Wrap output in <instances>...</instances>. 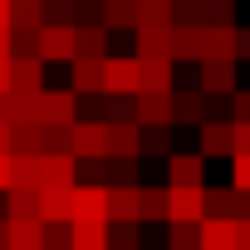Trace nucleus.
<instances>
[{"mask_svg":"<svg viewBox=\"0 0 250 250\" xmlns=\"http://www.w3.org/2000/svg\"><path fill=\"white\" fill-rule=\"evenodd\" d=\"M44 25H49V10H44V0H15L10 30H20V35H40Z\"/></svg>","mask_w":250,"mask_h":250,"instance_id":"nucleus-21","label":"nucleus"},{"mask_svg":"<svg viewBox=\"0 0 250 250\" xmlns=\"http://www.w3.org/2000/svg\"><path fill=\"white\" fill-rule=\"evenodd\" d=\"M0 250H10V221L0 216Z\"/></svg>","mask_w":250,"mask_h":250,"instance_id":"nucleus-50","label":"nucleus"},{"mask_svg":"<svg viewBox=\"0 0 250 250\" xmlns=\"http://www.w3.org/2000/svg\"><path fill=\"white\" fill-rule=\"evenodd\" d=\"M230 123H250V88L230 93Z\"/></svg>","mask_w":250,"mask_h":250,"instance_id":"nucleus-41","label":"nucleus"},{"mask_svg":"<svg viewBox=\"0 0 250 250\" xmlns=\"http://www.w3.org/2000/svg\"><path fill=\"white\" fill-rule=\"evenodd\" d=\"M206 59V25H177L172 64H201Z\"/></svg>","mask_w":250,"mask_h":250,"instance_id":"nucleus-12","label":"nucleus"},{"mask_svg":"<svg viewBox=\"0 0 250 250\" xmlns=\"http://www.w3.org/2000/svg\"><path fill=\"white\" fill-rule=\"evenodd\" d=\"M206 25H235V0H206Z\"/></svg>","mask_w":250,"mask_h":250,"instance_id":"nucleus-39","label":"nucleus"},{"mask_svg":"<svg viewBox=\"0 0 250 250\" xmlns=\"http://www.w3.org/2000/svg\"><path fill=\"white\" fill-rule=\"evenodd\" d=\"M201 250H235V221L206 216L201 221Z\"/></svg>","mask_w":250,"mask_h":250,"instance_id":"nucleus-22","label":"nucleus"},{"mask_svg":"<svg viewBox=\"0 0 250 250\" xmlns=\"http://www.w3.org/2000/svg\"><path fill=\"white\" fill-rule=\"evenodd\" d=\"M206 157L201 152H172L167 157V187H201Z\"/></svg>","mask_w":250,"mask_h":250,"instance_id":"nucleus-13","label":"nucleus"},{"mask_svg":"<svg viewBox=\"0 0 250 250\" xmlns=\"http://www.w3.org/2000/svg\"><path fill=\"white\" fill-rule=\"evenodd\" d=\"M79 187V157H44V187L40 191H74Z\"/></svg>","mask_w":250,"mask_h":250,"instance_id":"nucleus-18","label":"nucleus"},{"mask_svg":"<svg viewBox=\"0 0 250 250\" xmlns=\"http://www.w3.org/2000/svg\"><path fill=\"white\" fill-rule=\"evenodd\" d=\"M196 152L201 157H235V123L230 118H206L196 128Z\"/></svg>","mask_w":250,"mask_h":250,"instance_id":"nucleus-4","label":"nucleus"},{"mask_svg":"<svg viewBox=\"0 0 250 250\" xmlns=\"http://www.w3.org/2000/svg\"><path fill=\"white\" fill-rule=\"evenodd\" d=\"M103 182L108 187H143L138 182V157H108L103 162Z\"/></svg>","mask_w":250,"mask_h":250,"instance_id":"nucleus-28","label":"nucleus"},{"mask_svg":"<svg viewBox=\"0 0 250 250\" xmlns=\"http://www.w3.org/2000/svg\"><path fill=\"white\" fill-rule=\"evenodd\" d=\"M69 69H74L69 88H74L79 98H98V93H103V59H74Z\"/></svg>","mask_w":250,"mask_h":250,"instance_id":"nucleus-17","label":"nucleus"},{"mask_svg":"<svg viewBox=\"0 0 250 250\" xmlns=\"http://www.w3.org/2000/svg\"><path fill=\"white\" fill-rule=\"evenodd\" d=\"M211 118L201 88H172V128H201Z\"/></svg>","mask_w":250,"mask_h":250,"instance_id":"nucleus-8","label":"nucleus"},{"mask_svg":"<svg viewBox=\"0 0 250 250\" xmlns=\"http://www.w3.org/2000/svg\"><path fill=\"white\" fill-rule=\"evenodd\" d=\"M40 59H44V64H74V59H79L74 25H44V30H40Z\"/></svg>","mask_w":250,"mask_h":250,"instance_id":"nucleus-6","label":"nucleus"},{"mask_svg":"<svg viewBox=\"0 0 250 250\" xmlns=\"http://www.w3.org/2000/svg\"><path fill=\"white\" fill-rule=\"evenodd\" d=\"M143 25H177L172 20V0H138V30Z\"/></svg>","mask_w":250,"mask_h":250,"instance_id":"nucleus-31","label":"nucleus"},{"mask_svg":"<svg viewBox=\"0 0 250 250\" xmlns=\"http://www.w3.org/2000/svg\"><path fill=\"white\" fill-rule=\"evenodd\" d=\"M15 187H30V191H40V187H44V152L15 157Z\"/></svg>","mask_w":250,"mask_h":250,"instance_id":"nucleus-29","label":"nucleus"},{"mask_svg":"<svg viewBox=\"0 0 250 250\" xmlns=\"http://www.w3.org/2000/svg\"><path fill=\"white\" fill-rule=\"evenodd\" d=\"M10 15H15V0H0V30H10Z\"/></svg>","mask_w":250,"mask_h":250,"instance_id":"nucleus-49","label":"nucleus"},{"mask_svg":"<svg viewBox=\"0 0 250 250\" xmlns=\"http://www.w3.org/2000/svg\"><path fill=\"white\" fill-rule=\"evenodd\" d=\"M10 93H44V59L40 54H15V83Z\"/></svg>","mask_w":250,"mask_h":250,"instance_id":"nucleus-16","label":"nucleus"},{"mask_svg":"<svg viewBox=\"0 0 250 250\" xmlns=\"http://www.w3.org/2000/svg\"><path fill=\"white\" fill-rule=\"evenodd\" d=\"M143 152L147 157H172V128H143Z\"/></svg>","mask_w":250,"mask_h":250,"instance_id":"nucleus-34","label":"nucleus"},{"mask_svg":"<svg viewBox=\"0 0 250 250\" xmlns=\"http://www.w3.org/2000/svg\"><path fill=\"white\" fill-rule=\"evenodd\" d=\"M40 221H74V191H40Z\"/></svg>","mask_w":250,"mask_h":250,"instance_id":"nucleus-23","label":"nucleus"},{"mask_svg":"<svg viewBox=\"0 0 250 250\" xmlns=\"http://www.w3.org/2000/svg\"><path fill=\"white\" fill-rule=\"evenodd\" d=\"M44 250H74V221L44 226Z\"/></svg>","mask_w":250,"mask_h":250,"instance_id":"nucleus-37","label":"nucleus"},{"mask_svg":"<svg viewBox=\"0 0 250 250\" xmlns=\"http://www.w3.org/2000/svg\"><path fill=\"white\" fill-rule=\"evenodd\" d=\"M143 59V93H172L177 88V64L167 54H138Z\"/></svg>","mask_w":250,"mask_h":250,"instance_id":"nucleus-9","label":"nucleus"},{"mask_svg":"<svg viewBox=\"0 0 250 250\" xmlns=\"http://www.w3.org/2000/svg\"><path fill=\"white\" fill-rule=\"evenodd\" d=\"M230 187L235 191H250V152H235L230 157Z\"/></svg>","mask_w":250,"mask_h":250,"instance_id":"nucleus-40","label":"nucleus"},{"mask_svg":"<svg viewBox=\"0 0 250 250\" xmlns=\"http://www.w3.org/2000/svg\"><path fill=\"white\" fill-rule=\"evenodd\" d=\"M235 152H250V123H235Z\"/></svg>","mask_w":250,"mask_h":250,"instance_id":"nucleus-45","label":"nucleus"},{"mask_svg":"<svg viewBox=\"0 0 250 250\" xmlns=\"http://www.w3.org/2000/svg\"><path fill=\"white\" fill-rule=\"evenodd\" d=\"M167 250H201V226H172V245Z\"/></svg>","mask_w":250,"mask_h":250,"instance_id":"nucleus-38","label":"nucleus"},{"mask_svg":"<svg viewBox=\"0 0 250 250\" xmlns=\"http://www.w3.org/2000/svg\"><path fill=\"white\" fill-rule=\"evenodd\" d=\"M108 221H143V187H108Z\"/></svg>","mask_w":250,"mask_h":250,"instance_id":"nucleus-15","label":"nucleus"},{"mask_svg":"<svg viewBox=\"0 0 250 250\" xmlns=\"http://www.w3.org/2000/svg\"><path fill=\"white\" fill-rule=\"evenodd\" d=\"M138 226L143 221H108V245L113 250H143L138 245Z\"/></svg>","mask_w":250,"mask_h":250,"instance_id":"nucleus-32","label":"nucleus"},{"mask_svg":"<svg viewBox=\"0 0 250 250\" xmlns=\"http://www.w3.org/2000/svg\"><path fill=\"white\" fill-rule=\"evenodd\" d=\"M74 157H79V162L108 157V123H103V118H79V123H74Z\"/></svg>","mask_w":250,"mask_h":250,"instance_id":"nucleus-7","label":"nucleus"},{"mask_svg":"<svg viewBox=\"0 0 250 250\" xmlns=\"http://www.w3.org/2000/svg\"><path fill=\"white\" fill-rule=\"evenodd\" d=\"M5 221H10V216H5ZM10 250H44V221L15 216V221H10Z\"/></svg>","mask_w":250,"mask_h":250,"instance_id":"nucleus-20","label":"nucleus"},{"mask_svg":"<svg viewBox=\"0 0 250 250\" xmlns=\"http://www.w3.org/2000/svg\"><path fill=\"white\" fill-rule=\"evenodd\" d=\"M235 250H250V216L235 221Z\"/></svg>","mask_w":250,"mask_h":250,"instance_id":"nucleus-44","label":"nucleus"},{"mask_svg":"<svg viewBox=\"0 0 250 250\" xmlns=\"http://www.w3.org/2000/svg\"><path fill=\"white\" fill-rule=\"evenodd\" d=\"M103 93L138 98L143 93V59L138 54H108L103 59Z\"/></svg>","mask_w":250,"mask_h":250,"instance_id":"nucleus-1","label":"nucleus"},{"mask_svg":"<svg viewBox=\"0 0 250 250\" xmlns=\"http://www.w3.org/2000/svg\"><path fill=\"white\" fill-rule=\"evenodd\" d=\"M143 221H167V187H143Z\"/></svg>","mask_w":250,"mask_h":250,"instance_id":"nucleus-35","label":"nucleus"},{"mask_svg":"<svg viewBox=\"0 0 250 250\" xmlns=\"http://www.w3.org/2000/svg\"><path fill=\"white\" fill-rule=\"evenodd\" d=\"M235 64L240 59H201L196 64V88L206 98H230L235 93Z\"/></svg>","mask_w":250,"mask_h":250,"instance_id":"nucleus-3","label":"nucleus"},{"mask_svg":"<svg viewBox=\"0 0 250 250\" xmlns=\"http://www.w3.org/2000/svg\"><path fill=\"white\" fill-rule=\"evenodd\" d=\"M74 40H79V59H108L113 30H108V25H79Z\"/></svg>","mask_w":250,"mask_h":250,"instance_id":"nucleus-19","label":"nucleus"},{"mask_svg":"<svg viewBox=\"0 0 250 250\" xmlns=\"http://www.w3.org/2000/svg\"><path fill=\"white\" fill-rule=\"evenodd\" d=\"M10 143H15V157L44 152V123H10Z\"/></svg>","mask_w":250,"mask_h":250,"instance_id":"nucleus-24","label":"nucleus"},{"mask_svg":"<svg viewBox=\"0 0 250 250\" xmlns=\"http://www.w3.org/2000/svg\"><path fill=\"white\" fill-rule=\"evenodd\" d=\"M235 59H250V30H235Z\"/></svg>","mask_w":250,"mask_h":250,"instance_id":"nucleus-46","label":"nucleus"},{"mask_svg":"<svg viewBox=\"0 0 250 250\" xmlns=\"http://www.w3.org/2000/svg\"><path fill=\"white\" fill-rule=\"evenodd\" d=\"M0 157H15V143H10V123H0Z\"/></svg>","mask_w":250,"mask_h":250,"instance_id":"nucleus-47","label":"nucleus"},{"mask_svg":"<svg viewBox=\"0 0 250 250\" xmlns=\"http://www.w3.org/2000/svg\"><path fill=\"white\" fill-rule=\"evenodd\" d=\"M15 83V54H0V93H10Z\"/></svg>","mask_w":250,"mask_h":250,"instance_id":"nucleus-42","label":"nucleus"},{"mask_svg":"<svg viewBox=\"0 0 250 250\" xmlns=\"http://www.w3.org/2000/svg\"><path fill=\"white\" fill-rule=\"evenodd\" d=\"M74 250H113L108 221H74Z\"/></svg>","mask_w":250,"mask_h":250,"instance_id":"nucleus-25","label":"nucleus"},{"mask_svg":"<svg viewBox=\"0 0 250 250\" xmlns=\"http://www.w3.org/2000/svg\"><path fill=\"white\" fill-rule=\"evenodd\" d=\"M108 157H143V123H108Z\"/></svg>","mask_w":250,"mask_h":250,"instance_id":"nucleus-14","label":"nucleus"},{"mask_svg":"<svg viewBox=\"0 0 250 250\" xmlns=\"http://www.w3.org/2000/svg\"><path fill=\"white\" fill-rule=\"evenodd\" d=\"M40 123L44 128H69V123H79V93L74 88H44L40 93Z\"/></svg>","mask_w":250,"mask_h":250,"instance_id":"nucleus-5","label":"nucleus"},{"mask_svg":"<svg viewBox=\"0 0 250 250\" xmlns=\"http://www.w3.org/2000/svg\"><path fill=\"white\" fill-rule=\"evenodd\" d=\"M103 25L108 30H138V0H103Z\"/></svg>","mask_w":250,"mask_h":250,"instance_id":"nucleus-26","label":"nucleus"},{"mask_svg":"<svg viewBox=\"0 0 250 250\" xmlns=\"http://www.w3.org/2000/svg\"><path fill=\"white\" fill-rule=\"evenodd\" d=\"M177 25H206V0H172Z\"/></svg>","mask_w":250,"mask_h":250,"instance_id":"nucleus-36","label":"nucleus"},{"mask_svg":"<svg viewBox=\"0 0 250 250\" xmlns=\"http://www.w3.org/2000/svg\"><path fill=\"white\" fill-rule=\"evenodd\" d=\"M206 59H235V25H206Z\"/></svg>","mask_w":250,"mask_h":250,"instance_id":"nucleus-27","label":"nucleus"},{"mask_svg":"<svg viewBox=\"0 0 250 250\" xmlns=\"http://www.w3.org/2000/svg\"><path fill=\"white\" fill-rule=\"evenodd\" d=\"M133 118L143 128H172V93H138L133 98Z\"/></svg>","mask_w":250,"mask_h":250,"instance_id":"nucleus-11","label":"nucleus"},{"mask_svg":"<svg viewBox=\"0 0 250 250\" xmlns=\"http://www.w3.org/2000/svg\"><path fill=\"white\" fill-rule=\"evenodd\" d=\"M206 187H167V226H201Z\"/></svg>","mask_w":250,"mask_h":250,"instance_id":"nucleus-2","label":"nucleus"},{"mask_svg":"<svg viewBox=\"0 0 250 250\" xmlns=\"http://www.w3.org/2000/svg\"><path fill=\"white\" fill-rule=\"evenodd\" d=\"M0 123H15V98L0 93Z\"/></svg>","mask_w":250,"mask_h":250,"instance_id":"nucleus-48","label":"nucleus"},{"mask_svg":"<svg viewBox=\"0 0 250 250\" xmlns=\"http://www.w3.org/2000/svg\"><path fill=\"white\" fill-rule=\"evenodd\" d=\"M44 157H74V123L69 128H44Z\"/></svg>","mask_w":250,"mask_h":250,"instance_id":"nucleus-33","label":"nucleus"},{"mask_svg":"<svg viewBox=\"0 0 250 250\" xmlns=\"http://www.w3.org/2000/svg\"><path fill=\"white\" fill-rule=\"evenodd\" d=\"M5 216H10V221H15V216H35V221H40V191L10 187V191H5Z\"/></svg>","mask_w":250,"mask_h":250,"instance_id":"nucleus-30","label":"nucleus"},{"mask_svg":"<svg viewBox=\"0 0 250 250\" xmlns=\"http://www.w3.org/2000/svg\"><path fill=\"white\" fill-rule=\"evenodd\" d=\"M15 187V157H0V191Z\"/></svg>","mask_w":250,"mask_h":250,"instance_id":"nucleus-43","label":"nucleus"},{"mask_svg":"<svg viewBox=\"0 0 250 250\" xmlns=\"http://www.w3.org/2000/svg\"><path fill=\"white\" fill-rule=\"evenodd\" d=\"M74 221H108V187L79 182L74 187Z\"/></svg>","mask_w":250,"mask_h":250,"instance_id":"nucleus-10","label":"nucleus"}]
</instances>
